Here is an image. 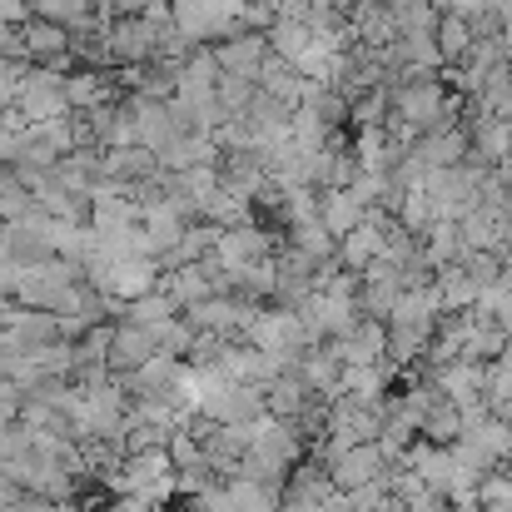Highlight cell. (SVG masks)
<instances>
[{
    "instance_id": "1",
    "label": "cell",
    "mask_w": 512,
    "mask_h": 512,
    "mask_svg": "<svg viewBox=\"0 0 512 512\" xmlns=\"http://www.w3.org/2000/svg\"><path fill=\"white\" fill-rule=\"evenodd\" d=\"M10 105L20 110L25 125H45V120L70 115V100H65V70H55V65H25Z\"/></svg>"
},
{
    "instance_id": "2",
    "label": "cell",
    "mask_w": 512,
    "mask_h": 512,
    "mask_svg": "<svg viewBox=\"0 0 512 512\" xmlns=\"http://www.w3.org/2000/svg\"><path fill=\"white\" fill-rule=\"evenodd\" d=\"M15 30H20V50H25L30 65H55V70L75 65V60H70V25L30 15V20H20Z\"/></svg>"
},
{
    "instance_id": "3",
    "label": "cell",
    "mask_w": 512,
    "mask_h": 512,
    "mask_svg": "<svg viewBox=\"0 0 512 512\" xmlns=\"http://www.w3.org/2000/svg\"><path fill=\"white\" fill-rule=\"evenodd\" d=\"M209 50H214L219 75H244V80H254V85H259V70H264V55H269L264 30H239V35H224V40H214Z\"/></svg>"
},
{
    "instance_id": "4",
    "label": "cell",
    "mask_w": 512,
    "mask_h": 512,
    "mask_svg": "<svg viewBox=\"0 0 512 512\" xmlns=\"http://www.w3.org/2000/svg\"><path fill=\"white\" fill-rule=\"evenodd\" d=\"M324 468H329V478H334V488H339V493H353V488L383 483L388 458H383V448H378V443H353V448H343L339 458H329Z\"/></svg>"
},
{
    "instance_id": "5",
    "label": "cell",
    "mask_w": 512,
    "mask_h": 512,
    "mask_svg": "<svg viewBox=\"0 0 512 512\" xmlns=\"http://www.w3.org/2000/svg\"><path fill=\"white\" fill-rule=\"evenodd\" d=\"M150 353H160V348H155V334H150L145 324H130V319H115V324H110V353H105L110 373H130V368H140Z\"/></svg>"
},
{
    "instance_id": "6",
    "label": "cell",
    "mask_w": 512,
    "mask_h": 512,
    "mask_svg": "<svg viewBox=\"0 0 512 512\" xmlns=\"http://www.w3.org/2000/svg\"><path fill=\"white\" fill-rule=\"evenodd\" d=\"M329 343H334L339 363H378V358H383V343H388V324L358 314L339 339H329Z\"/></svg>"
},
{
    "instance_id": "7",
    "label": "cell",
    "mask_w": 512,
    "mask_h": 512,
    "mask_svg": "<svg viewBox=\"0 0 512 512\" xmlns=\"http://www.w3.org/2000/svg\"><path fill=\"white\" fill-rule=\"evenodd\" d=\"M363 214H368V204H363L353 189H319V224H324L334 239H343L348 229H358Z\"/></svg>"
},
{
    "instance_id": "8",
    "label": "cell",
    "mask_w": 512,
    "mask_h": 512,
    "mask_svg": "<svg viewBox=\"0 0 512 512\" xmlns=\"http://www.w3.org/2000/svg\"><path fill=\"white\" fill-rule=\"evenodd\" d=\"M160 289L170 294L179 309H189V304H199V299L219 294L204 264H174V269H160Z\"/></svg>"
},
{
    "instance_id": "9",
    "label": "cell",
    "mask_w": 512,
    "mask_h": 512,
    "mask_svg": "<svg viewBox=\"0 0 512 512\" xmlns=\"http://www.w3.org/2000/svg\"><path fill=\"white\" fill-rule=\"evenodd\" d=\"M433 289H438L443 314H458V309H473V304H478V284L463 274V264H458V259H453V264H443V269H433Z\"/></svg>"
},
{
    "instance_id": "10",
    "label": "cell",
    "mask_w": 512,
    "mask_h": 512,
    "mask_svg": "<svg viewBox=\"0 0 512 512\" xmlns=\"http://www.w3.org/2000/svg\"><path fill=\"white\" fill-rule=\"evenodd\" d=\"M458 433H463V408L458 403H448L443 393L423 408V418H418V438H428V443H458Z\"/></svg>"
},
{
    "instance_id": "11",
    "label": "cell",
    "mask_w": 512,
    "mask_h": 512,
    "mask_svg": "<svg viewBox=\"0 0 512 512\" xmlns=\"http://www.w3.org/2000/svg\"><path fill=\"white\" fill-rule=\"evenodd\" d=\"M259 90L274 95V100H284V105H299V95H304V75H299L289 60H279V55L269 50V55H264V70H259Z\"/></svg>"
},
{
    "instance_id": "12",
    "label": "cell",
    "mask_w": 512,
    "mask_h": 512,
    "mask_svg": "<svg viewBox=\"0 0 512 512\" xmlns=\"http://www.w3.org/2000/svg\"><path fill=\"white\" fill-rule=\"evenodd\" d=\"M224 483H229L234 512H279V503H284V488H269L254 478H224Z\"/></svg>"
},
{
    "instance_id": "13",
    "label": "cell",
    "mask_w": 512,
    "mask_h": 512,
    "mask_svg": "<svg viewBox=\"0 0 512 512\" xmlns=\"http://www.w3.org/2000/svg\"><path fill=\"white\" fill-rule=\"evenodd\" d=\"M433 45H438L443 65H448V60H458V55L473 45V20H468V15L443 10V15H438V25H433Z\"/></svg>"
},
{
    "instance_id": "14",
    "label": "cell",
    "mask_w": 512,
    "mask_h": 512,
    "mask_svg": "<svg viewBox=\"0 0 512 512\" xmlns=\"http://www.w3.org/2000/svg\"><path fill=\"white\" fill-rule=\"evenodd\" d=\"M160 170L155 165V150L145 145H120V150H105V179H140V174Z\"/></svg>"
},
{
    "instance_id": "15",
    "label": "cell",
    "mask_w": 512,
    "mask_h": 512,
    "mask_svg": "<svg viewBox=\"0 0 512 512\" xmlns=\"http://www.w3.org/2000/svg\"><path fill=\"white\" fill-rule=\"evenodd\" d=\"M254 90H259V85L244 80V75H219V80H214V105H219V115H224V120H244Z\"/></svg>"
},
{
    "instance_id": "16",
    "label": "cell",
    "mask_w": 512,
    "mask_h": 512,
    "mask_svg": "<svg viewBox=\"0 0 512 512\" xmlns=\"http://www.w3.org/2000/svg\"><path fill=\"white\" fill-rule=\"evenodd\" d=\"M170 314H179V304H174L160 284L145 289L140 299H125V319H130V324H145V329H150V324H160V319H170Z\"/></svg>"
},
{
    "instance_id": "17",
    "label": "cell",
    "mask_w": 512,
    "mask_h": 512,
    "mask_svg": "<svg viewBox=\"0 0 512 512\" xmlns=\"http://www.w3.org/2000/svg\"><path fill=\"white\" fill-rule=\"evenodd\" d=\"M150 334H155V348H160V353H170V358H184L199 329H194V324H189L184 314H170V319L150 324Z\"/></svg>"
},
{
    "instance_id": "18",
    "label": "cell",
    "mask_w": 512,
    "mask_h": 512,
    "mask_svg": "<svg viewBox=\"0 0 512 512\" xmlns=\"http://www.w3.org/2000/svg\"><path fill=\"white\" fill-rule=\"evenodd\" d=\"M25 135H30V125L20 120L15 105H5V110H0V165H20V155H25Z\"/></svg>"
},
{
    "instance_id": "19",
    "label": "cell",
    "mask_w": 512,
    "mask_h": 512,
    "mask_svg": "<svg viewBox=\"0 0 512 512\" xmlns=\"http://www.w3.org/2000/svg\"><path fill=\"white\" fill-rule=\"evenodd\" d=\"M189 498H194V512H234V498H229V483H224V478L204 483V488L189 493Z\"/></svg>"
},
{
    "instance_id": "20",
    "label": "cell",
    "mask_w": 512,
    "mask_h": 512,
    "mask_svg": "<svg viewBox=\"0 0 512 512\" xmlns=\"http://www.w3.org/2000/svg\"><path fill=\"white\" fill-rule=\"evenodd\" d=\"M25 65H30V60H5V55H0V110L15 100V85H20V70H25Z\"/></svg>"
},
{
    "instance_id": "21",
    "label": "cell",
    "mask_w": 512,
    "mask_h": 512,
    "mask_svg": "<svg viewBox=\"0 0 512 512\" xmlns=\"http://www.w3.org/2000/svg\"><path fill=\"white\" fill-rule=\"evenodd\" d=\"M150 5H160V0H105V15L115 20V15H145Z\"/></svg>"
},
{
    "instance_id": "22",
    "label": "cell",
    "mask_w": 512,
    "mask_h": 512,
    "mask_svg": "<svg viewBox=\"0 0 512 512\" xmlns=\"http://www.w3.org/2000/svg\"><path fill=\"white\" fill-rule=\"evenodd\" d=\"M120 512H165L160 498H145V493H125L120 498Z\"/></svg>"
},
{
    "instance_id": "23",
    "label": "cell",
    "mask_w": 512,
    "mask_h": 512,
    "mask_svg": "<svg viewBox=\"0 0 512 512\" xmlns=\"http://www.w3.org/2000/svg\"><path fill=\"white\" fill-rule=\"evenodd\" d=\"M30 20V0H0V25H20Z\"/></svg>"
},
{
    "instance_id": "24",
    "label": "cell",
    "mask_w": 512,
    "mask_h": 512,
    "mask_svg": "<svg viewBox=\"0 0 512 512\" xmlns=\"http://www.w3.org/2000/svg\"><path fill=\"white\" fill-rule=\"evenodd\" d=\"M0 294H5V284H0Z\"/></svg>"
}]
</instances>
